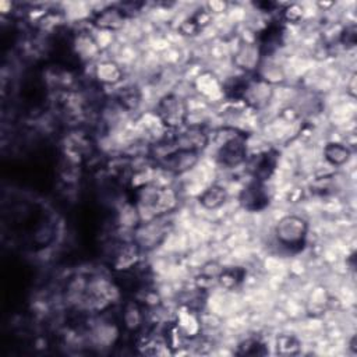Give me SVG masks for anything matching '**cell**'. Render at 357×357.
Here are the masks:
<instances>
[{"mask_svg":"<svg viewBox=\"0 0 357 357\" xmlns=\"http://www.w3.org/2000/svg\"><path fill=\"white\" fill-rule=\"evenodd\" d=\"M240 204L250 212H258L266 208L269 205V192L265 183L254 180L245 185L240 194Z\"/></svg>","mask_w":357,"mask_h":357,"instance_id":"cell-10","label":"cell"},{"mask_svg":"<svg viewBox=\"0 0 357 357\" xmlns=\"http://www.w3.org/2000/svg\"><path fill=\"white\" fill-rule=\"evenodd\" d=\"M227 197L229 195H227V191L225 187H222L219 184H212L202 191L198 201L205 209L213 211V209L220 208L227 201Z\"/></svg>","mask_w":357,"mask_h":357,"instance_id":"cell-16","label":"cell"},{"mask_svg":"<svg viewBox=\"0 0 357 357\" xmlns=\"http://www.w3.org/2000/svg\"><path fill=\"white\" fill-rule=\"evenodd\" d=\"M278 162V153L273 149H266L255 155L250 162V170L257 181L265 183L275 172Z\"/></svg>","mask_w":357,"mask_h":357,"instance_id":"cell-11","label":"cell"},{"mask_svg":"<svg viewBox=\"0 0 357 357\" xmlns=\"http://www.w3.org/2000/svg\"><path fill=\"white\" fill-rule=\"evenodd\" d=\"M272 95H273L272 84L265 81L261 77H254L247 79V84L240 100L244 102L245 106L259 110L269 103Z\"/></svg>","mask_w":357,"mask_h":357,"instance_id":"cell-7","label":"cell"},{"mask_svg":"<svg viewBox=\"0 0 357 357\" xmlns=\"http://www.w3.org/2000/svg\"><path fill=\"white\" fill-rule=\"evenodd\" d=\"M209 134L199 127V126H191L178 134H174L172 138V144L174 148L178 149H187V151H194V152H201L209 145Z\"/></svg>","mask_w":357,"mask_h":357,"instance_id":"cell-9","label":"cell"},{"mask_svg":"<svg viewBox=\"0 0 357 357\" xmlns=\"http://www.w3.org/2000/svg\"><path fill=\"white\" fill-rule=\"evenodd\" d=\"M123 326L131 332H138L145 324V315L142 307L138 301L130 300L123 305L121 310Z\"/></svg>","mask_w":357,"mask_h":357,"instance_id":"cell-14","label":"cell"},{"mask_svg":"<svg viewBox=\"0 0 357 357\" xmlns=\"http://www.w3.org/2000/svg\"><path fill=\"white\" fill-rule=\"evenodd\" d=\"M167 152H163L158 156V163L162 169L172 174H183L191 170L199 159V153L187 149L174 148L172 139L166 141Z\"/></svg>","mask_w":357,"mask_h":357,"instance_id":"cell-5","label":"cell"},{"mask_svg":"<svg viewBox=\"0 0 357 357\" xmlns=\"http://www.w3.org/2000/svg\"><path fill=\"white\" fill-rule=\"evenodd\" d=\"M141 102V95L137 86L127 85L121 88L117 93V103L127 112H132L138 107Z\"/></svg>","mask_w":357,"mask_h":357,"instance_id":"cell-21","label":"cell"},{"mask_svg":"<svg viewBox=\"0 0 357 357\" xmlns=\"http://www.w3.org/2000/svg\"><path fill=\"white\" fill-rule=\"evenodd\" d=\"M276 353L280 356H294L301 351L300 340L293 335H279L276 337Z\"/></svg>","mask_w":357,"mask_h":357,"instance_id":"cell-23","label":"cell"},{"mask_svg":"<svg viewBox=\"0 0 357 357\" xmlns=\"http://www.w3.org/2000/svg\"><path fill=\"white\" fill-rule=\"evenodd\" d=\"M209 22H211V13L208 10H198L180 25V32L183 35H197Z\"/></svg>","mask_w":357,"mask_h":357,"instance_id":"cell-18","label":"cell"},{"mask_svg":"<svg viewBox=\"0 0 357 357\" xmlns=\"http://www.w3.org/2000/svg\"><path fill=\"white\" fill-rule=\"evenodd\" d=\"M155 114L167 130H180L188 119V107L183 98L174 93L160 98Z\"/></svg>","mask_w":357,"mask_h":357,"instance_id":"cell-4","label":"cell"},{"mask_svg":"<svg viewBox=\"0 0 357 357\" xmlns=\"http://www.w3.org/2000/svg\"><path fill=\"white\" fill-rule=\"evenodd\" d=\"M237 354L238 356H265L268 354V349L261 339L248 337L238 343Z\"/></svg>","mask_w":357,"mask_h":357,"instance_id":"cell-24","label":"cell"},{"mask_svg":"<svg viewBox=\"0 0 357 357\" xmlns=\"http://www.w3.org/2000/svg\"><path fill=\"white\" fill-rule=\"evenodd\" d=\"M215 159L225 167H237L247 160V134L234 127H222L215 132Z\"/></svg>","mask_w":357,"mask_h":357,"instance_id":"cell-1","label":"cell"},{"mask_svg":"<svg viewBox=\"0 0 357 357\" xmlns=\"http://www.w3.org/2000/svg\"><path fill=\"white\" fill-rule=\"evenodd\" d=\"M134 201L139 211L149 213V219L160 218L177 206V195L173 188L152 183L134 188Z\"/></svg>","mask_w":357,"mask_h":357,"instance_id":"cell-2","label":"cell"},{"mask_svg":"<svg viewBox=\"0 0 357 357\" xmlns=\"http://www.w3.org/2000/svg\"><path fill=\"white\" fill-rule=\"evenodd\" d=\"M141 251V247L135 241L119 244L110 257L112 268L121 273L131 272L139 262Z\"/></svg>","mask_w":357,"mask_h":357,"instance_id":"cell-8","label":"cell"},{"mask_svg":"<svg viewBox=\"0 0 357 357\" xmlns=\"http://www.w3.org/2000/svg\"><path fill=\"white\" fill-rule=\"evenodd\" d=\"M195 86H197V91L208 98V99H219L220 96L225 95L223 92V85L218 81V78L211 74V73H204L201 74L198 78H197V82H195Z\"/></svg>","mask_w":357,"mask_h":357,"instance_id":"cell-17","label":"cell"},{"mask_svg":"<svg viewBox=\"0 0 357 357\" xmlns=\"http://www.w3.org/2000/svg\"><path fill=\"white\" fill-rule=\"evenodd\" d=\"M324 158L332 166H342L350 158V149L340 142H328L324 148Z\"/></svg>","mask_w":357,"mask_h":357,"instance_id":"cell-19","label":"cell"},{"mask_svg":"<svg viewBox=\"0 0 357 357\" xmlns=\"http://www.w3.org/2000/svg\"><path fill=\"white\" fill-rule=\"evenodd\" d=\"M261 47L255 43H244L234 56L236 64L244 71H252L257 68L261 59Z\"/></svg>","mask_w":357,"mask_h":357,"instance_id":"cell-15","label":"cell"},{"mask_svg":"<svg viewBox=\"0 0 357 357\" xmlns=\"http://www.w3.org/2000/svg\"><path fill=\"white\" fill-rule=\"evenodd\" d=\"M303 14H304L303 7L296 3L287 4L286 8H283V11H282V17L287 22H298L303 18Z\"/></svg>","mask_w":357,"mask_h":357,"instance_id":"cell-25","label":"cell"},{"mask_svg":"<svg viewBox=\"0 0 357 357\" xmlns=\"http://www.w3.org/2000/svg\"><path fill=\"white\" fill-rule=\"evenodd\" d=\"M96 78L103 84H116L121 79V70L112 61H103L96 67Z\"/></svg>","mask_w":357,"mask_h":357,"instance_id":"cell-22","label":"cell"},{"mask_svg":"<svg viewBox=\"0 0 357 357\" xmlns=\"http://www.w3.org/2000/svg\"><path fill=\"white\" fill-rule=\"evenodd\" d=\"M308 225L297 215L283 216L275 226L276 240L289 250H300L305 244Z\"/></svg>","mask_w":357,"mask_h":357,"instance_id":"cell-3","label":"cell"},{"mask_svg":"<svg viewBox=\"0 0 357 357\" xmlns=\"http://www.w3.org/2000/svg\"><path fill=\"white\" fill-rule=\"evenodd\" d=\"M245 278V271L240 266H230V268H222L218 275V282L222 287L233 290L238 284L243 283Z\"/></svg>","mask_w":357,"mask_h":357,"instance_id":"cell-20","label":"cell"},{"mask_svg":"<svg viewBox=\"0 0 357 357\" xmlns=\"http://www.w3.org/2000/svg\"><path fill=\"white\" fill-rule=\"evenodd\" d=\"M124 21L126 11L119 7H106L93 17V25L103 31H116L124 25Z\"/></svg>","mask_w":357,"mask_h":357,"instance_id":"cell-13","label":"cell"},{"mask_svg":"<svg viewBox=\"0 0 357 357\" xmlns=\"http://www.w3.org/2000/svg\"><path fill=\"white\" fill-rule=\"evenodd\" d=\"M174 325L184 339H195L199 336L201 322L195 315V312L188 305H183L177 311V318L174 321Z\"/></svg>","mask_w":357,"mask_h":357,"instance_id":"cell-12","label":"cell"},{"mask_svg":"<svg viewBox=\"0 0 357 357\" xmlns=\"http://www.w3.org/2000/svg\"><path fill=\"white\" fill-rule=\"evenodd\" d=\"M167 234V222L163 216L149 219L141 223L134 236V241L141 247V250H149L158 247Z\"/></svg>","mask_w":357,"mask_h":357,"instance_id":"cell-6","label":"cell"}]
</instances>
